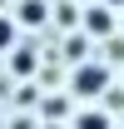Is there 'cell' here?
<instances>
[{"label":"cell","mask_w":124,"mask_h":129,"mask_svg":"<svg viewBox=\"0 0 124 129\" xmlns=\"http://www.w3.org/2000/svg\"><path fill=\"white\" fill-rule=\"evenodd\" d=\"M75 129H114V124H109V114H99V109H84Z\"/></svg>","instance_id":"obj_4"},{"label":"cell","mask_w":124,"mask_h":129,"mask_svg":"<svg viewBox=\"0 0 124 129\" xmlns=\"http://www.w3.org/2000/svg\"><path fill=\"white\" fill-rule=\"evenodd\" d=\"M45 20V0H25L20 5V25H40Z\"/></svg>","instance_id":"obj_3"},{"label":"cell","mask_w":124,"mask_h":129,"mask_svg":"<svg viewBox=\"0 0 124 129\" xmlns=\"http://www.w3.org/2000/svg\"><path fill=\"white\" fill-rule=\"evenodd\" d=\"M30 70H35V55H30V50H20V55H15V75H30Z\"/></svg>","instance_id":"obj_6"},{"label":"cell","mask_w":124,"mask_h":129,"mask_svg":"<svg viewBox=\"0 0 124 129\" xmlns=\"http://www.w3.org/2000/svg\"><path fill=\"white\" fill-rule=\"evenodd\" d=\"M104 89H109V70L104 64H79L75 70V94L89 99V94H104Z\"/></svg>","instance_id":"obj_1"},{"label":"cell","mask_w":124,"mask_h":129,"mask_svg":"<svg viewBox=\"0 0 124 129\" xmlns=\"http://www.w3.org/2000/svg\"><path fill=\"white\" fill-rule=\"evenodd\" d=\"M84 25H89V35H109L114 15H109V10H89V15H84Z\"/></svg>","instance_id":"obj_2"},{"label":"cell","mask_w":124,"mask_h":129,"mask_svg":"<svg viewBox=\"0 0 124 129\" xmlns=\"http://www.w3.org/2000/svg\"><path fill=\"white\" fill-rule=\"evenodd\" d=\"M104 5H124V0H104Z\"/></svg>","instance_id":"obj_7"},{"label":"cell","mask_w":124,"mask_h":129,"mask_svg":"<svg viewBox=\"0 0 124 129\" xmlns=\"http://www.w3.org/2000/svg\"><path fill=\"white\" fill-rule=\"evenodd\" d=\"M10 45H15V20L0 15V50H10Z\"/></svg>","instance_id":"obj_5"}]
</instances>
